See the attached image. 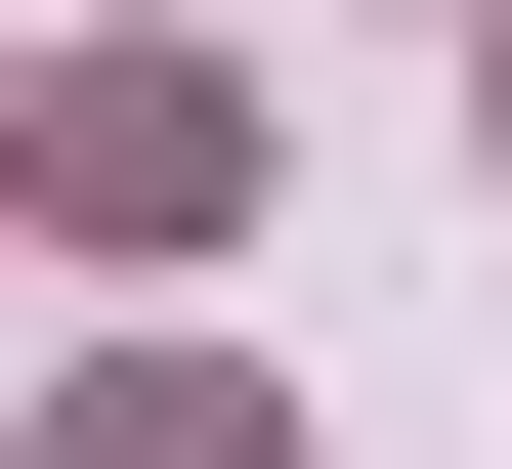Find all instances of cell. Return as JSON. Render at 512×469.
<instances>
[{
  "mask_svg": "<svg viewBox=\"0 0 512 469\" xmlns=\"http://www.w3.org/2000/svg\"><path fill=\"white\" fill-rule=\"evenodd\" d=\"M86 469H256V384H86Z\"/></svg>",
  "mask_w": 512,
  "mask_h": 469,
  "instance_id": "1",
  "label": "cell"
}]
</instances>
